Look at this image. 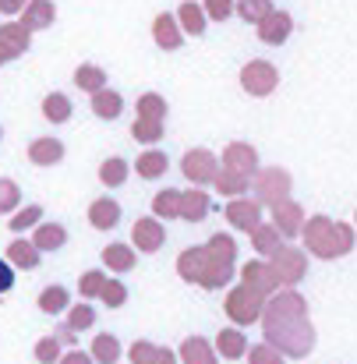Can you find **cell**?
Listing matches in <instances>:
<instances>
[{"mask_svg":"<svg viewBox=\"0 0 357 364\" xmlns=\"http://www.w3.org/2000/svg\"><path fill=\"white\" fill-rule=\"evenodd\" d=\"M258 322H262L265 343H272L283 358L304 361L315 350L319 336H315V326H311V315H308V301L294 287H283L272 297H265Z\"/></svg>","mask_w":357,"mask_h":364,"instance_id":"cell-1","label":"cell"},{"mask_svg":"<svg viewBox=\"0 0 357 364\" xmlns=\"http://www.w3.org/2000/svg\"><path fill=\"white\" fill-rule=\"evenodd\" d=\"M234 258H238V244L227 234H216L206 247H188L177 262L181 276L188 283H198L206 290H220L230 283L234 276Z\"/></svg>","mask_w":357,"mask_h":364,"instance_id":"cell-2","label":"cell"},{"mask_svg":"<svg viewBox=\"0 0 357 364\" xmlns=\"http://www.w3.org/2000/svg\"><path fill=\"white\" fill-rule=\"evenodd\" d=\"M301 234H304V251L315 255V258H326V262L351 255V251H354V241H357V230L351 223L329 220V216H322V213H319V216H308L304 227H301Z\"/></svg>","mask_w":357,"mask_h":364,"instance_id":"cell-3","label":"cell"},{"mask_svg":"<svg viewBox=\"0 0 357 364\" xmlns=\"http://www.w3.org/2000/svg\"><path fill=\"white\" fill-rule=\"evenodd\" d=\"M251 188H255V198H258L262 205H276V202L290 198L294 177H290V170H283V166H265V170H255Z\"/></svg>","mask_w":357,"mask_h":364,"instance_id":"cell-4","label":"cell"},{"mask_svg":"<svg viewBox=\"0 0 357 364\" xmlns=\"http://www.w3.org/2000/svg\"><path fill=\"white\" fill-rule=\"evenodd\" d=\"M269 269L276 272L279 287H297L304 279V272H308V251L294 247V244H279L269 255Z\"/></svg>","mask_w":357,"mask_h":364,"instance_id":"cell-5","label":"cell"},{"mask_svg":"<svg viewBox=\"0 0 357 364\" xmlns=\"http://www.w3.org/2000/svg\"><path fill=\"white\" fill-rule=\"evenodd\" d=\"M240 85H244L247 96L265 100V96L276 92V85H279V71H276V64H269V60H247V64L240 68Z\"/></svg>","mask_w":357,"mask_h":364,"instance_id":"cell-6","label":"cell"},{"mask_svg":"<svg viewBox=\"0 0 357 364\" xmlns=\"http://www.w3.org/2000/svg\"><path fill=\"white\" fill-rule=\"evenodd\" d=\"M227 318L234 322V326H255L258 318H262V308H265V297H258L255 290H247L244 283L234 287L230 294H227Z\"/></svg>","mask_w":357,"mask_h":364,"instance_id":"cell-7","label":"cell"},{"mask_svg":"<svg viewBox=\"0 0 357 364\" xmlns=\"http://www.w3.org/2000/svg\"><path fill=\"white\" fill-rule=\"evenodd\" d=\"M240 283H244L247 290H255L258 297H272V294L279 290V279H276V272L269 269V258H255V262L240 265Z\"/></svg>","mask_w":357,"mask_h":364,"instance_id":"cell-8","label":"cell"},{"mask_svg":"<svg viewBox=\"0 0 357 364\" xmlns=\"http://www.w3.org/2000/svg\"><path fill=\"white\" fill-rule=\"evenodd\" d=\"M255 28H258V39H262L265 46H283V43L290 39V32H294V18H290L287 11H276V7H272Z\"/></svg>","mask_w":357,"mask_h":364,"instance_id":"cell-9","label":"cell"},{"mask_svg":"<svg viewBox=\"0 0 357 364\" xmlns=\"http://www.w3.org/2000/svg\"><path fill=\"white\" fill-rule=\"evenodd\" d=\"M227 220H230V227L234 230H244V234H251L258 223H262V202L258 198H230V205H227Z\"/></svg>","mask_w":357,"mask_h":364,"instance_id":"cell-10","label":"cell"},{"mask_svg":"<svg viewBox=\"0 0 357 364\" xmlns=\"http://www.w3.org/2000/svg\"><path fill=\"white\" fill-rule=\"evenodd\" d=\"M184 173H188V181H195V184H213L216 173H220V163H216V156H213L209 149H191V152L184 156Z\"/></svg>","mask_w":357,"mask_h":364,"instance_id":"cell-11","label":"cell"},{"mask_svg":"<svg viewBox=\"0 0 357 364\" xmlns=\"http://www.w3.org/2000/svg\"><path fill=\"white\" fill-rule=\"evenodd\" d=\"M269 209H272V227L283 234V241L301 234V227H304V209H301L294 198H283V202H276V205H269Z\"/></svg>","mask_w":357,"mask_h":364,"instance_id":"cell-12","label":"cell"},{"mask_svg":"<svg viewBox=\"0 0 357 364\" xmlns=\"http://www.w3.org/2000/svg\"><path fill=\"white\" fill-rule=\"evenodd\" d=\"M223 166H234L240 173L255 177V170H258V149L247 145V141H230L223 149Z\"/></svg>","mask_w":357,"mask_h":364,"instance_id":"cell-13","label":"cell"},{"mask_svg":"<svg viewBox=\"0 0 357 364\" xmlns=\"http://www.w3.org/2000/svg\"><path fill=\"white\" fill-rule=\"evenodd\" d=\"M177 361L181 364H216V347L202 336H188L177 350Z\"/></svg>","mask_w":357,"mask_h":364,"instance_id":"cell-14","label":"cell"},{"mask_svg":"<svg viewBox=\"0 0 357 364\" xmlns=\"http://www.w3.org/2000/svg\"><path fill=\"white\" fill-rule=\"evenodd\" d=\"M127 358H131V364H181L174 350H166V347H156V343H145V340L131 343Z\"/></svg>","mask_w":357,"mask_h":364,"instance_id":"cell-15","label":"cell"},{"mask_svg":"<svg viewBox=\"0 0 357 364\" xmlns=\"http://www.w3.org/2000/svg\"><path fill=\"white\" fill-rule=\"evenodd\" d=\"M216 354L220 358H227V361H240L244 354H247V336L240 333V326L234 329H220V336H216Z\"/></svg>","mask_w":357,"mask_h":364,"instance_id":"cell-16","label":"cell"},{"mask_svg":"<svg viewBox=\"0 0 357 364\" xmlns=\"http://www.w3.org/2000/svg\"><path fill=\"white\" fill-rule=\"evenodd\" d=\"M89 223L96 227V230H114L120 223V205L114 198H100V202H92V209H89Z\"/></svg>","mask_w":357,"mask_h":364,"instance_id":"cell-17","label":"cell"},{"mask_svg":"<svg viewBox=\"0 0 357 364\" xmlns=\"http://www.w3.org/2000/svg\"><path fill=\"white\" fill-rule=\"evenodd\" d=\"M213 184L220 188V195L240 198V195L247 191L251 177H247V173H240V170H234V166H220V173H216V181H213Z\"/></svg>","mask_w":357,"mask_h":364,"instance_id":"cell-18","label":"cell"},{"mask_svg":"<svg viewBox=\"0 0 357 364\" xmlns=\"http://www.w3.org/2000/svg\"><path fill=\"white\" fill-rule=\"evenodd\" d=\"M163 223H156V220H138L134 223V247L138 251H156L159 244H163Z\"/></svg>","mask_w":357,"mask_h":364,"instance_id":"cell-19","label":"cell"},{"mask_svg":"<svg viewBox=\"0 0 357 364\" xmlns=\"http://www.w3.org/2000/svg\"><path fill=\"white\" fill-rule=\"evenodd\" d=\"M152 36H156V43L163 50H177L181 46V25L174 21V14H159L152 21Z\"/></svg>","mask_w":357,"mask_h":364,"instance_id":"cell-20","label":"cell"},{"mask_svg":"<svg viewBox=\"0 0 357 364\" xmlns=\"http://www.w3.org/2000/svg\"><path fill=\"white\" fill-rule=\"evenodd\" d=\"M89 354H92V361H96V364H117L124 350H120V340H117V336H110V333H100V336L92 340Z\"/></svg>","mask_w":357,"mask_h":364,"instance_id":"cell-21","label":"cell"},{"mask_svg":"<svg viewBox=\"0 0 357 364\" xmlns=\"http://www.w3.org/2000/svg\"><path fill=\"white\" fill-rule=\"evenodd\" d=\"M28 156H32V163H39V166H53V163L64 159V145H60L57 138H39V141H32Z\"/></svg>","mask_w":357,"mask_h":364,"instance_id":"cell-22","label":"cell"},{"mask_svg":"<svg viewBox=\"0 0 357 364\" xmlns=\"http://www.w3.org/2000/svg\"><path fill=\"white\" fill-rule=\"evenodd\" d=\"M251 244H255V251H258L262 258H269V255L283 244V234H279L272 223H258V227L251 230Z\"/></svg>","mask_w":357,"mask_h":364,"instance_id":"cell-23","label":"cell"},{"mask_svg":"<svg viewBox=\"0 0 357 364\" xmlns=\"http://www.w3.org/2000/svg\"><path fill=\"white\" fill-rule=\"evenodd\" d=\"M120 107H124V100H120L114 89H100V92H92V110H96V117H103V121H117Z\"/></svg>","mask_w":357,"mask_h":364,"instance_id":"cell-24","label":"cell"},{"mask_svg":"<svg viewBox=\"0 0 357 364\" xmlns=\"http://www.w3.org/2000/svg\"><path fill=\"white\" fill-rule=\"evenodd\" d=\"M209 213V195L206 191H188V195H181V216L184 220H191V223H198L202 216Z\"/></svg>","mask_w":357,"mask_h":364,"instance_id":"cell-25","label":"cell"},{"mask_svg":"<svg viewBox=\"0 0 357 364\" xmlns=\"http://www.w3.org/2000/svg\"><path fill=\"white\" fill-rule=\"evenodd\" d=\"M68 308H71V294H68L64 287H46V290L39 294V311L60 315V311H68Z\"/></svg>","mask_w":357,"mask_h":364,"instance_id":"cell-26","label":"cell"},{"mask_svg":"<svg viewBox=\"0 0 357 364\" xmlns=\"http://www.w3.org/2000/svg\"><path fill=\"white\" fill-rule=\"evenodd\" d=\"M64 241H68V230L60 227V223H43L39 230H36V247L39 251H57V247H64Z\"/></svg>","mask_w":357,"mask_h":364,"instance_id":"cell-27","label":"cell"},{"mask_svg":"<svg viewBox=\"0 0 357 364\" xmlns=\"http://www.w3.org/2000/svg\"><path fill=\"white\" fill-rule=\"evenodd\" d=\"M177 18H181V32H191V36H202V32H206V7H198V4H181Z\"/></svg>","mask_w":357,"mask_h":364,"instance_id":"cell-28","label":"cell"},{"mask_svg":"<svg viewBox=\"0 0 357 364\" xmlns=\"http://www.w3.org/2000/svg\"><path fill=\"white\" fill-rule=\"evenodd\" d=\"M166 166H170V163H166V156H163V152H156V149H152V152H145V156L134 163L138 177H145V181H156V177H163V173H166Z\"/></svg>","mask_w":357,"mask_h":364,"instance_id":"cell-29","label":"cell"},{"mask_svg":"<svg viewBox=\"0 0 357 364\" xmlns=\"http://www.w3.org/2000/svg\"><path fill=\"white\" fill-rule=\"evenodd\" d=\"M272 11V0H234V14H240L247 25H258Z\"/></svg>","mask_w":357,"mask_h":364,"instance_id":"cell-30","label":"cell"},{"mask_svg":"<svg viewBox=\"0 0 357 364\" xmlns=\"http://www.w3.org/2000/svg\"><path fill=\"white\" fill-rule=\"evenodd\" d=\"M7 258H11L14 265H21V269H36V265H39V247L28 241H14L7 247Z\"/></svg>","mask_w":357,"mask_h":364,"instance_id":"cell-31","label":"cell"},{"mask_svg":"<svg viewBox=\"0 0 357 364\" xmlns=\"http://www.w3.org/2000/svg\"><path fill=\"white\" fill-rule=\"evenodd\" d=\"M103 262H107L114 272H127V269L134 265V251H131L127 244H110V247L103 251Z\"/></svg>","mask_w":357,"mask_h":364,"instance_id":"cell-32","label":"cell"},{"mask_svg":"<svg viewBox=\"0 0 357 364\" xmlns=\"http://www.w3.org/2000/svg\"><path fill=\"white\" fill-rule=\"evenodd\" d=\"M43 114H46L53 124H64L68 117H71V103H68V96H60V92L46 96V100H43Z\"/></svg>","mask_w":357,"mask_h":364,"instance_id":"cell-33","label":"cell"},{"mask_svg":"<svg viewBox=\"0 0 357 364\" xmlns=\"http://www.w3.org/2000/svg\"><path fill=\"white\" fill-rule=\"evenodd\" d=\"M75 82H78V89H85V92H100V89L107 85V75H103L100 68L85 64V68H78V71H75Z\"/></svg>","mask_w":357,"mask_h":364,"instance_id":"cell-34","label":"cell"},{"mask_svg":"<svg viewBox=\"0 0 357 364\" xmlns=\"http://www.w3.org/2000/svg\"><path fill=\"white\" fill-rule=\"evenodd\" d=\"M247 364H287V358L272 347V343H255V347H247Z\"/></svg>","mask_w":357,"mask_h":364,"instance_id":"cell-35","label":"cell"},{"mask_svg":"<svg viewBox=\"0 0 357 364\" xmlns=\"http://www.w3.org/2000/svg\"><path fill=\"white\" fill-rule=\"evenodd\" d=\"M68 329H75V333H82V329H92L96 326V311L89 308V304H78V308H68V322H64Z\"/></svg>","mask_w":357,"mask_h":364,"instance_id":"cell-36","label":"cell"},{"mask_svg":"<svg viewBox=\"0 0 357 364\" xmlns=\"http://www.w3.org/2000/svg\"><path fill=\"white\" fill-rule=\"evenodd\" d=\"M100 181H103V184H110V188L124 184V181H127V163L117 159V156H114V159H107V163H103V170H100Z\"/></svg>","mask_w":357,"mask_h":364,"instance_id":"cell-37","label":"cell"},{"mask_svg":"<svg viewBox=\"0 0 357 364\" xmlns=\"http://www.w3.org/2000/svg\"><path fill=\"white\" fill-rule=\"evenodd\" d=\"M152 209L159 216H181V191H159L156 202H152Z\"/></svg>","mask_w":357,"mask_h":364,"instance_id":"cell-38","label":"cell"},{"mask_svg":"<svg viewBox=\"0 0 357 364\" xmlns=\"http://www.w3.org/2000/svg\"><path fill=\"white\" fill-rule=\"evenodd\" d=\"M36 361L39 364H57L60 361V340L57 336H43L36 343Z\"/></svg>","mask_w":357,"mask_h":364,"instance_id":"cell-39","label":"cell"},{"mask_svg":"<svg viewBox=\"0 0 357 364\" xmlns=\"http://www.w3.org/2000/svg\"><path fill=\"white\" fill-rule=\"evenodd\" d=\"M138 110H142V121H159L163 124V117H166V103H163L159 96H142Z\"/></svg>","mask_w":357,"mask_h":364,"instance_id":"cell-40","label":"cell"},{"mask_svg":"<svg viewBox=\"0 0 357 364\" xmlns=\"http://www.w3.org/2000/svg\"><path fill=\"white\" fill-rule=\"evenodd\" d=\"M100 297H103V304H107V308H120V304L127 301V290H124V283H117V279H107Z\"/></svg>","mask_w":357,"mask_h":364,"instance_id":"cell-41","label":"cell"},{"mask_svg":"<svg viewBox=\"0 0 357 364\" xmlns=\"http://www.w3.org/2000/svg\"><path fill=\"white\" fill-rule=\"evenodd\" d=\"M230 14H234V0H206V18L227 21Z\"/></svg>","mask_w":357,"mask_h":364,"instance_id":"cell-42","label":"cell"},{"mask_svg":"<svg viewBox=\"0 0 357 364\" xmlns=\"http://www.w3.org/2000/svg\"><path fill=\"white\" fill-rule=\"evenodd\" d=\"M103 283H107L103 272H85L82 276V297H100L103 294Z\"/></svg>","mask_w":357,"mask_h":364,"instance_id":"cell-43","label":"cell"},{"mask_svg":"<svg viewBox=\"0 0 357 364\" xmlns=\"http://www.w3.org/2000/svg\"><path fill=\"white\" fill-rule=\"evenodd\" d=\"M28 21H32L36 28H43V25H50V21H53V4H46V0H39V4L32 7V14H28Z\"/></svg>","mask_w":357,"mask_h":364,"instance_id":"cell-44","label":"cell"},{"mask_svg":"<svg viewBox=\"0 0 357 364\" xmlns=\"http://www.w3.org/2000/svg\"><path fill=\"white\" fill-rule=\"evenodd\" d=\"M159 131H163V124L159 121H138L134 124V138H138V141H156Z\"/></svg>","mask_w":357,"mask_h":364,"instance_id":"cell-45","label":"cell"},{"mask_svg":"<svg viewBox=\"0 0 357 364\" xmlns=\"http://www.w3.org/2000/svg\"><path fill=\"white\" fill-rule=\"evenodd\" d=\"M32 220H39V209H36V205H32V209H25L21 216H14V220H11V230H18V234H21L25 227H32Z\"/></svg>","mask_w":357,"mask_h":364,"instance_id":"cell-46","label":"cell"},{"mask_svg":"<svg viewBox=\"0 0 357 364\" xmlns=\"http://www.w3.org/2000/svg\"><path fill=\"white\" fill-rule=\"evenodd\" d=\"M57 364H96V361H92V354H89V350H78V347H75V350L60 354V361Z\"/></svg>","mask_w":357,"mask_h":364,"instance_id":"cell-47","label":"cell"},{"mask_svg":"<svg viewBox=\"0 0 357 364\" xmlns=\"http://www.w3.org/2000/svg\"><path fill=\"white\" fill-rule=\"evenodd\" d=\"M14 184H7V181H0V209H11L14 205Z\"/></svg>","mask_w":357,"mask_h":364,"instance_id":"cell-48","label":"cell"},{"mask_svg":"<svg viewBox=\"0 0 357 364\" xmlns=\"http://www.w3.org/2000/svg\"><path fill=\"white\" fill-rule=\"evenodd\" d=\"M11 287H14V272H11L7 262H0V294H7Z\"/></svg>","mask_w":357,"mask_h":364,"instance_id":"cell-49","label":"cell"},{"mask_svg":"<svg viewBox=\"0 0 357 364\" xmlns=\"http://www.w3.org/2000/svg\"><path fill=\"white\" fill-rule=\"evenodd\" d=\"M354 230H357V213H354Z\"/></svg>","mask_w":357,"mask_h":364,"instance_id":"cell-50","label":"cell"}]
</instances>
